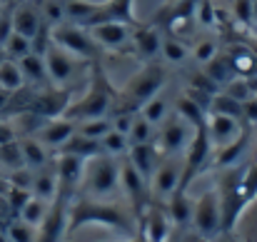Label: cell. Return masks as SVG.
Segmentation results:
<instances>
[{
	"label": "cell",
	"mask_w": 257,
	"mask_h": 242,
	"mask_svg": "<svg viewBox=\"0 0 257 242\" xmlns=\"http://www.w3.org/2000/svg\"><path fill=\"white\" fill-rule=\"evenodd\" d=\"M195 20L202 28H215L217 25V8L212 5V0H200L195 5Z\"/></svg>",
	"instance_id": "f6af8a7d"
},
{
	"label": "cell",
	"mask_w": 257,
	"mask_h": 242,
	"mask_svg": "<svg viewBox=\"0 0 257 242\" xmlns=\"http://www.w3.org/2000/svg\"><path fill=\"white\" fill-rule=\"evenodd\" d=\"M247 148H250V130L245 128L232 143H227V145H222L212 153V165L220 167V170L235 167V165H240L242 155L247 153Z\"/></svg>",
	"instance_id": "d6986e66"
},
{
	"label": "cell",
	"mask_w": 257,
	"mask_h": 242,
	"mask_svg": "<svg viewBox=\"0 0 257 242\" xmlns=\"http://www.w3.org/2000/svg\"><path fill=\"white\" fill-rule=\"evenodd\" d=\"M40 28H43V18H40V13L35 8L20 5V8L13 10V30L15 33H20V35H25V38L33 40Z\"/></svg>",
	"instance_id": "d4e9b609"
},
{
	"label": "cell",
	"mask_w": 257,
	"mask_h": 242,
	"mask_svg": "<svg viewBox=\"0 0 257 242\" xmlns=\"http://www.w3.org/2000/svg\"><path fill=\"white\" fill-rule=\"evenodd\" d=\"M18 65H20L23 80H25L28 87H33V90L50 87V78H48V70H45V60H43V55H38V53H28L25 58L18 60Z\"/></svg>",
	"instance_id": "ffe728a7"
},
{
	"label": "cell",
	"mask_w": 257,
	"mask_h": 242,
	"mask_svg": "<svg viewBox=\"0 0 257 242\" xmlns=\"http://www.w3.org/2000/svg\"><path fill=\"white\" fill-rule=\"evenodd\" d=\"M23 87H25V80H23V73H20L18 60L5 58L0 63V90H5L8 95H13V92H18Z\"/></svg>",
	"instance_id": "4dcf8cb0"
},
{
	"label": "cell",
	"mask_w": 257,
	"mask_h": 242,
	"mask_svg": "<svg viewBox=\"0 0 257 242\" xmlns=\"http://www.w3.org/2000/svg\"><path fill=\"white\" fill-rule=\"evenodd\" d=\"M252 18H255V25H257V0H252Z\"/></svg>",
	"instance_id": "f907efd6"
},
{
	"label": "cell",
	"mask_w": 257,
	"mask_h": 242,
	"mask_svg": "<svg viewBox=\"0 0 257 242\" xmlns=\"http://www.w3.org/2000/svg\"><path fill=\"white\" fill-rule=\"evenodd\" d=\"M85 160L75 155H55V172H58V197L73 202L75 192L80 190Z\"/></svg>",
	"instance_id": "7c38bea8"
},
{
	"label": "cell",
	"mask_w": 257,
	"mask_h": 242,
	"mask_svg": "<svg viewBox=\"0 0 257 242\" xmlns=\"http://www.w3.org/2000/svg\"><path fill=\"white\" fill-rule=\"evenodd\" d=\"M158 155H160V150L153 143H148V145H130V150H127V160L138 167V172L148 182H150V177H153V172L158 167Z\"/></svg>",
	"instance_id": "cb8c5ba5"
},
{
	"label": "cell",
	"mask_w": 257,
	"mask_h": 242,
	"mask_svg": "<svg viewBox=\"0 0 257 242\" xmlns=\"http://www.w3.org/2000/svg\"><path fill=\"white\" fill-rule=\"evenodd\" d=\"M68 207L70 202L55 197V202H50V210L43 220V225L38 227V242H63L68 232Z\"/></svg>",
	"instance_id": "e0dca14e"
},
{
	"label": "cell",
	"mask_w": 257,
	"mask_h": 242,
	"mask_svg": "<svg viewBox=\"0 0 257 242\" xmlns=\"http://www.w3.org/2000/svg\"><path fill=\"white\" fill-rule=\"evenodd\" d=\"M165 68L163 65H145L143 70H138L130 80L122 85V90L117 92V100H115V107L112 110H130V112H138L150 97H155L163 85H165Z\"/></svg>",
	"instance_id": "3957f363"
},
{
	"label": "cell",
	"mask_w": 257,
	"mask_h": 242,
	"mask_svg": "<svg viewBox=\"0 0 257 242\" xmlns=\"http://www.w3.org/2000/svg\"><path fill=\"white\" fill-rule=\"evenodd\" d=\"M230 55V63H232V70L237 78H257V55L250 50V45H240L235 50L227 53Z\"/></svg>",
	"instance_id": "83f0119b"
},
{
	"label": "cell",
	"mask_w": 257,
	"mask_h": 242,
	"mask_svg": "<svg viewBox=\"0 0 257 242\" xmlns=\"http://www.w3.org/2000/svg\"><path fill=\"white\" fill-rule=\"evenodd\" d=\"M153 135H155V125H150L140 112H135L133 128H130V133H127L130 145H148V143H153Z\"/></svg>",
	"instance_id": "74e56055"
},
{
	"label": "cell",
	"mask_w": 257,
	"mask_h": 242,
	"mask_svg": "<svg viewBox=\"0 0 257 242\" xmlns=\"http://www.w3.org/2000/svg\"><path fill=\"white\" fill-rule=\"evenodd\" d=\"M160 55H163V60L165 63H170V65H182V63H187L190 58H192V53H190V48L175 35V38H163V45H160Z\"/></svg>",
	"instance_id": "1f68e13d"
},
{
	"label": "cell",
	"mask_w": 257,
	"mask_h": 242,
	"mask_svg": "<svg viewBox=\"0 0 257 242\" xmlns=\"http://www.w3.org/2000/svg\"><path fill=\"white\" fill-rule=\"evenodd\" d=\"M75 130H78V123L75 120H70V117H65V115H60V117H50V120H45L43 125H40V130L35 133V138L55 155L58 153V148H63L73 135H75Z\"/></svg>",
	"instance_id": "2e32d148"
},
{
	"label": "cell",
	"mask_w": 257,
	"mask_h": 242,
	"mask_svg": "<svg viewBox=\"0 0 257 242\" xmlns=\"http://www.w3.org/2000/svg\"><path fill=\"white\" fill-rule=\"evenodd\" d=\"M5 58H8V55H5V48H3V45H0V63H3V60H5Z\"/></svg>",
	"instance_id": "816d5d0a"
},
{
	"label": "cell",
	"mask_w": 257,
	"mask_h": 242,
	"mask_svg": "<svg viewBox=\"0 0 257 242\" xmlns=\"http://www.w3.org/2000/svg\"><path fill=\"white\" fill-rule=\"evenodd\" d=\"M120 190V162L105 153L85 160L83 180H80V195L92 200H112Z\"/></svg>",
	"instance_id": "7a4b0ae2"
},
{
	"label": "cell",
	"mask_w": 257,
	"mask_h": 242,
	"mask_svg": "<svg viewBox=\"0 0 257 242\" xmlns=\"http://www.w3.org/2000/svg\"><path fill=\"white\" fill-rule=\"evenodd\" d=\"M10 140H15V128L8 125L5 120H0V145H5Z\"/></svg>",
	"instance_id": "681fc988"
},
{
	"label": "cell",
	"mask_w": 257,
	"mask_h": 242,
	"mask_svg": "<svg viewBox=\"0 0 257 242\" xmlns=\"http://www.w3.org/2000/svg\"><path fill=\"white\" fill-rule=\"evenodd\" d=\"M205 75L215 82L217 87L227 85V82L235 78V70H232V63H230V55L227 53H217L210 63H205Z\"/></svg>",
	"instance_id": "f1b7e54d"
},
{
	"label": "cell",
	"mask_w": 257,
	"mask_h": 242,
	"mask_svg": "<svg viewBox=\"0 0 257 242\" xmlns=\"http://www.w3.org/2000/svg\"><path fill=\"white\" fill-rule=\"evenodd\" d=\"M207 112H220V115H230V117H237V120H242V102H237L235 97H230V95H225L222 90L220 92H215L212 97H210V110ZM245 123V120H242Z\"/></svg>",
	"instance_id": "e575fe53"
},
{
	"label": "cell",
	"mask_w": 257,
	"mask_h": 242,
	"mask_svg": "<svg viewBox=\"0 0 257 242\" xmlns=\"http://www.w3.org/2000/svg\"><path fill=\"white\" fill-rule=\"evenodd\" d=\"M5 235H8V242H38V230L30 227L23 220L10 222L8 230H5Z\"/></svg>",
	"instance_id": "ee69618b"
},
{
	"label": "cell",
	"mask_w": 257,
	"mask_h": 242,
	"mask_svg": "<svg viewBox=\"0 0 257 242\" xmlns=\"http://www.w3.org/2000/svg\"><path fill=\"white\" fill-rule=\"evenodd\" d=\"M20 150H23V162H25V167L28 170H43L45 165H50L53 162V153L35 138V135H25L23 140H20Z\"/></svg>",
	"instance_id": "7402d4cb"
},
{
	"label": "cell",
	"mask_w": 257,
	"mask_h": 242,
	"mask_svg": "<svg viewBox=\"0 0 257 242\" xmlns=\"http://www.w3.org/2000/svg\"><path fill=\"white\" fill-rule=\"evenodd\" d=\"M30 192L40 200H48L53 202L58 197V172H55V158L50 165H45L43 170H35L33 172V187Z\"/></svg>",
	"instance_id": "603a6c76"
},
{
	"label": "cell",
	"mask_w": 257,
	"mask_h": 242,
	"mask_svg": "<svg viewBox=\"0 0 257 242\" xmlns=\"http://www.w3.org/2000/svg\"><path fill=\"white\" fill-rule=\"evenodd\" d=\"M222 92L230 95V97H235L237 102H245V100H250V97L255 95V90H252V85H250V78H237V75L227 82V85H222Z\"/></svg>",
	"instance_id": "7bdbcfd3"
},
{
	"label": "cell",
	"mask_w": 257,
	"mask_h": 242,
	"mask_svg": "<svg viewBox=\"0 0 257 242\" xmlns=\"http://www.w3.org/2000/svg\"><path fill=\"white\" fill-rule=\"evenodd\" d=\"M100 23H125L130 28H138L140 23L135 18V0H102V3H97L87 28L100 25Z\"/></svg>",
	"instance_id": "5bb4252c"
},
{
	"label": "cell",
	"mask_w": 257,
	"mask_h": 242,
	"mask_svg": "<svg viewBox=\"0 0 257 242\" xmlns=\"http://www.w3.org/2000/svg\"><path fill=\"white\" fill-rule=\"evenodd\" d=\"M100 153H102V150H100V140L85 138V135H80V133L75 130V135H73L63 148H58L55 155H75V158L90 160V158H95V155H100Z\"/></svg>",
	"instance_id": "4316f807"
},
{
	"label": "cell",
	"mask_w": 257,
	"mask_h": 242,
	"mask_svg": "<svg viewBox=\"0 0 257 242\" xmlns=\"http://www.w3.org/2000/svg\"><path fill=\"white\" fill-rule=\"evenodd\" d=\"M138 112H140V115H143L150 125H155V128H158V125H160V123H163V120L170 115V107H168V100H165V97L158 92V95H155V97H150V100H148V102H145V105L138 110Z\"/></svg>",
	"instance_id": "d590c367"
},
{
	"label": "cell",
	"mask_w": 257,
	"mask_h": 242,
	"mask_svg": "<svg viewBox=\"0 0 257 242\" xmlns=\"http://www.w3.org/2000/svg\"><path fill=\"white\" fill-rule=\"evenodd\" d=\"M50 38L55 45L65 48L70 55L80 58V60H95L97 58V43L92 40L90 30L75 23H60L50 28Z\"/></svg>",
	"instance_id": "5b68a950"
},
{
	"label": "cell",
	"mask_w": 257,
	"mask_h": 242,
	"mask_svg": "<svg viewBox=\"0 0 257 242\" xmlns=\"http://www.w3.org/2000/svg\"><path fill=\"white\" fill-rule=\"evenodd\" d=\"M168 202V215H170V222L177 227H185L192 222V202L187 200V190H175L170 197L165 200Z\"/></svg>",
	"instance_id": "484cf974"
},
{
	"label": "cell",
	"mask_w": 257,
	"mask_h": 242,
	"mask_svg": "<svg viewBox=\"0 0 257 242\" xmlns=\"http://www.w3.org/2000/svg\"><path fill=\"white\" fill-rule=\"evenodd\" d=\"M192 225L197 227L200 237L212 240L222 235V212H220V195L215 190H207L200 195V200L192 205Z\"/></svg>",
	"instance_id": "ba28073f"
},
{
	"label": "cell",
	"mask_w": 257,
	"mask_h": 242,
	"mask_svg": "<svg viewBox=\"0 0 257 242\" xmlns=\"http://www.w3.org/2000/svg\"><path fill=\"white\" fill-rule=\"evenodd\" d=\"M160 45H163V35L158 33L155 25H138L133 30V50L140 53L143 58H155L160 55Z\"/></svg>",
	"instance_id": "44dd1931"
},
{
	"label": "cell",
	"mask_w": 257,
	"mask_h": 242,
	"mask_svg": "<svg viewBox=\"0 0 257 242\" xmlns=\"http://www.w3.org/2000/svg\"><path fill=\"white\" fill-rule=\"evenodd\" d=\"M5 55L10 58V60H20V58H25L28 53H33V43H30V38H25V35H20V33H10V38L5 40Z\"/></svg>",
	"instance_id": "ab89813d"
},
{
	"label": "cell",
	"mask_w": 257,
	"mask_h": 242,
	"mask_svg": "<svg viewBox=\"0 0 257 242\" xmlns=\"http://www.w3.org/2000/svg\"><path fill=\"white\" fill-rule=\"evenodd\" d=\"M232 18L240 28H252L255 18H252V0H232Z\"/></svg>",
	"instance_id": "bcb514c9"
},
{
	"label": "cell",
	"mask_w": 257,
	"mask_h": 242,
	"mask_svg": "<svg viewBox=\"0 0 257 242\" xmlns=\"http://www.w3.org/2000/svg\"><path fill=\"white\" fill-rule=\"evenodd\" d=\"M237 192H240V197L245 200V205H250L257 197V162L242 167V175H240V180H237Z\"/></svg>",
	"instance_id": "8d00e7d4"
},
{
	"label": "cell",
	"mask_w": 257,
	"mask_h": 242,
	"mask_svg": "<svg viewBox=\"0 0 257 242\" xmlns=\"http://www.w3.org/2000/svg\"><path fill=\"white\" fill-rule=\"evenodd\" d=\"M158 150L163 155H182L185 148L190 145L192 135L197 128H192L182 115H168L160 125H158Z\"/></svg>",
	"instance_id": "52a82bcc"
},
{
	"label": "cell",
	"mask_w": 257,
	"mask_h": 242,
	"mask_svg": "<svg viewBox=\"0 0 257 242\" xmlns=\"http://www.w3.org/2000/svg\"><path fill=\"white\" fill-rule=\"evenodd\" d=\"M40 18H43V23L45 25H60V23H65V0H43V5H40Z\"/></svg>",
	"instance_id": "60d3db41"
},
{
	"label": "cell",
	"mask_w": 257,
	"mask_h": 242,
	"mask_svg": "<svg viewBox=\"0 0 257 242\" xmlns=\"http://www.w3.org/2000/svg\"><path fill=\"white\" fill-rule=\"evenodd\" d=\"M0 167H8L10 172L25 167L23 150H20V140H18V138L10 140V143H5V145H0Z\"/></svg>",
	"instance_id": "f35d334b"
},
{
	"label": "cell",
	"mask_w": 257,
	"mask_h": 242,
	"mask_svg": "<svg viewBox=\"0 0 257 242\" xmlns=\"http://www.w3.org/2000/svg\"><path fill=\"white\" fill-rule=\"evenodd\" d=\"M10 33H13V8H0V45H5Z\"/></svg>",
	"instance_id": "c3c4849f"
},
{
	"label": "cell",
	"mask_w": 257,
	"mask_h": 242,
	"mask_svg": "<svg viewBox=\"0 0 257 242\" xmlns=\"http://www.w3.org/2000/svg\"><path fill=\"white\" fill-rule=\"evenodd\" d=\"M87 222H100V225L120 227V230L130 227L125 212L115 202H110V200H92V197H83L80 195L68 207V230H78V227H83Z\"/></svg>",
	"instance_id": "277c9868"
},
{
	"label": "cell",
	"mask_w": 257,
	"mask_h": 242,
	"mask_svg": "<svg viewBox=\"0 0 257 242\" xmlns=\"http://www.w3.org/2000/svg\"><path fill=\"white\" fill-rule=\"evenodd\" d=\"M175 112L182 115L192 128L205 125V117H207V110H205L200 102H195L190 95H180V97H177V110H175Z\"/></svg>",
	"instance_id": "836d02e7"
},
{
	"label": "cell",
	"mask_w": 257,
	"mask_h": 242,
	"mask_svg": "<svg viewBox=\"0 0 257 242\" xmlns=\"http://www.w3.org/2000/svg\"><path fill=\"white\" fill-rule=\"evenodd\" d=\"M247 125L237 117H230V115H220V112H207L205 117V133L212 143V148H222L227 143H232Z\"/></svg>",
	"instance_id": "9a60e30c"
},
{
	"label": "cell",
	"mask_w": 257,
	"mask_h": 242,
	"mask_svg": "<svg viewBox=\"0 0 257 242\" xmlns=\"http://www.w3.org/2000/svg\"><path fill=\"white\" fill-rule=\"evenodd\" d=\"M110 128H112L110 117H90V120H80L78 123V133L85 135V138H92V140H100Z\"/></svg>",
	"instance_id": "b9f144b4"
},
{
	"label": "cell",
	"mask_w": 257,
	"mask_h": 242,
	"mask_svg": "<svg viewBox=\"0 0 257 242\" xmlns=\"http://www.w3.org/2000/svg\"><path fill=\"white\" fill-rule=\"evenodd\" d=\"M87 30H90L92 40L97 43V48L115 50V53H130L133 50V30L135 28H130L125 23H100V25H92Z\"/></svg>",
	"instance_id": "8fae6325"
},
{
	"label": "cell",
	"mask_w": 257,
	"mask_h": 242,
	"mask_svg": "<svg viewBox=\"0 0 257 242\" xmlns=\"http://www.w3.org/2000/svg\"><path fill=\"white\" fill-rule=\"evenodd\" d=\"M190 53H192V58H195L197 63L205 65V63H210V60L217 55V43H215V40H200Z\"/></svg>",
	"instance_id": "7dc6e473"
},
{
	"label": "cell",
	"mask_w": 257,
	"mask_h": 242,
	"mask_svg": "<svg viewBox=\"0 0 257 242\" xmlns=\"http://www.w3.org/2000/svg\"><path fill=\"white\" fill-rule=\"evenodd\" d=\"M195 242H210V240H205V237H197V240H195Z\"/></svg>",
	"instance_id": "f5cc1de1"
},
{
	"label": "cell",
	"mask_w": 257,
	"mask_h": 242,
	"mask_svg": "<svg viewBox=\"0 0 257 242\" xmlns=\"http://www.w3.org/2000/svg\"><path fill=\"white\" fill-rule=\"evenodd\" d=\"M100 150L105 153V155H110V158H125L127 155V150H130V140H127V135H122V133H117V130H107L102 138H100Z\"/></svg>",
	"instance_id": "d6a6232c"
},
{
	"label": "cell",
	"mask_w": 257,
	"mask_h": 242,
	"mask_svg": "<svg viewBox=\"0 0 257 242\" xmlns=\"http://www.w3.org/2000/svg\"><path fill=\"white\" fill-rule=\"evenodd\" d=\"M115 100H117V90L112 87L107 73L102 70V65L95 58L92 65H90V87L85 90V95L80 100L68 105V110L63 115L75 120V123L90 120V117H107L115 107Z\"/></svg>",
	"instance_id": "6da1fadb"
},
{
	"label": "cell",
	"mask_w": 257,
	"mask_h": 242,
	"mask_svg": "<svg viewBox=\"0 0 257 242\" xmlns=\"http://www.w3.org/2000/svg\"><path fill=\"white\" fill-rule=\"evenodd\" d=\"M120 190H122V195L130 200V205H133V210H135V217L140 220L143 217V212L148 210V205H150V182L138 172V167L133 165V162L125 160L120 162Z\"/></svg>",
	"instance_id": "9c48e42d"
},
{
	"label": "cell",
	"mask_w": 257,
	"mask_h": 242,
	"mask_svg": "<svg viewBox=\"0 0 257 242\" xmlns=\"http://www.w3.org/2000/svg\"><path fill=\"white\" fill-rule=\"evenodd\" d=\"M140 222H143V232L148 235V242H168L172 222H170V215H168L165 207L150 202L148 210L143 212Z\"/></svg>",
	"instance_id": "ac0fdd59"
},
{
	"label": "cell",
	"mask_w": 257,
	"mask_h": 242,
	"mask_svg": "<svg viewBox=\"0 0 257 242\" xmlns=\"http://www.w3.org/2000/svg\"><path fill=\"white\" fill-rule=\"evenodd\" d=\"M212 153H215V148H212V143H210V138L205 133V125H200L195 130L190 145L182 153L185 155L182 158V190H187V185L212 162Z\"/></svg>",
	"instance_id": "8992f818"
},
{
	"label": "cell",
	"mask_w": 257,
	"mask_h": 242,
	"mask_svg": "<svg viewBox=\"0 0 257 242\" xmlns=\"http://www.w3.org/2000/svg\"><path fill=\"white\" fill-rule=\"evenodd\" d=\"M48 210H50V202H48V200H40V197L30 195V200L20 207L18 220H23V222H28L30 227H35V230H38V227L43 225V220H45Z\"/></svg>",
	"instance_id": "f546056e"
},
{
	"label": "cell",
	"mask_w": 257,
	"mask_h": 242,
	"mask_svg": "<svg viewBox=\"0 0 257 242\" xmlns=\"http://www.w3.org/2000/svg\"><path fill=\"white\" fill-rule=\"evenodd\" d=\"M43 60H45V70H48V78H50L53 87H65L70 82V78L75 75V68L80 63V58L70 55L65 48H60L55 43H50Z\"/></svg>",
	"instance_id": "4fadbf2b"
},
{
	"label": "cell",
	"mask_w": 257,
	"mask_h": 242,
	"mask_svg": "<svg viewBox=\"0 0 257 242\" xmlns=\"http://www.w3.org/2000/svg\"><path fill=\"white\" fill-rule=\"evenodd\" d=\"M175 190H182V160L168 155L163 162H158L150 177V195L158 200H168Z\"/></svg>",
	"instance_id": "30bf717a"
}]
</instances>
